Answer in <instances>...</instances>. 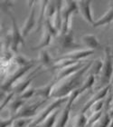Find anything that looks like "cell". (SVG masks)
<instances>
[{
	"label": "cell",
	"mask_w": 113,
	"mask_h": 127,
	"mask_svg": "<svg viewBox=\"0 0 113 127\" xmlns=\"http://www.w3.org/2000/svg\"><path fill=\"white\" fill-rule=\"evenodd\" d=\"M92 61L93 60L88 61L81 70L72 74L70 76L66 77L64 79L61 80L59 82H56L52 95H51V98L58 99V98L67 97L74 90L79 88L84 80V76L86 75L87 72L91 65Z\"/></svg>",
	"instance_id": "1"
},
{
	"label": "cell",
	"mask_w": 113,
	"mask_h": 127,
	"mask_svg": "<svg viewBox=\"0 0 113 127\" xmlns=\"http://www.w3.org/2000/svg\"><path fill=\"white\" fill-rule=\"evenodd\" d=\"M37 61L33 60L29 64L16 68L13 73H11V74H8L7 76H5L1 83V92H10L12 90L13 85L18 80L21 79L22 77H24L33 67H34Z\"/></svg>",
	"instance_id": "2"
},
{
	"label": "cell",
	"mask_w": 113,
	"mask_h": 127,
	"mask_svg": "<svg viewBox=\"0 0 113 127\" xmlns=\"http://www.w3.org/2000/svg\"><path fill=\"white\" fill-rule=\"evenodd\" d=\"M113 78V56L110 46L104 48V58L102 60V67L100 74V85L101 88L111 85Z\"/></svg>",
	"instance_id": "3"
},
{
	"label": "cell",
	"mask_w": 113,
	"mask_h": 127,
	"mask_svg": "<svg viewBox=\"0 0 113 127\" xmlns=\"http://www.w3.org/2000/svg\"><path fill=\"white\" fill-rule=\"evenodd\" d=\"M69 99V96L63 98H58V99H54L53 102H51L50 103H48L47 105L45 106V108L41 110L38 114L34 116V118L33 119L32 123L29 125L28 127H36L39 126L45 120V118L53 113V111H55L57 109H60V107L63 105L64 103H67V101Z\"/></svg>",
	"instance_id": "4"
},
{
	"label": "cell",
	"mask_w": 113,
	"mask_h": 127,
	"mask_svg": "<svg viewBox=\"0 0 113 127\" xmlns=\"http://www.w3.org/2000/svg\"><path fill=\"white\" fill-rule=\"evenodd\" d=\"M77 11H78L77 2H75V1H63V5H62L63 25H62V30H61L60 34L67 33L69 30L71 29V16Z\"/></svg>",
	"instance_id": "5"
},
{
	"label": "cell",
	"mask_w": 113,
	"mask_h": 127,
	"mask_svg": "<svg viewBox=\"0 0 113 127\" xmlns=\"http://www.w3.org/2000/svg\"><path fill=\"white\" fill-rule=\"evenodd\" d=\"M8 15L10 16L11 22H12V27L9 31L11 37V50L16 55V54H18L19 46L24 45V37L17 25V22H16L15 16L13 15V12L12 11L8 12Z\"/></svg>",
	"instance_id": "6"
},
{
	"label": "cell",
	"mask_w": 113,
	"mask_h": 127,
	"mask_svg": "<svg viewBox=\"0 0 113 127\" xmlns=\"http://www.w3.org/2000/svg\"><path fill=\"white\" fill-rule=\"evenodd\" d=\"M41 68H42V66L38 65L34 71L31 72V73L29 74V75H24V77H22L21 79L18 80V81L13 85L11 91H13L16 95H22L24 91L26 90L27 88L31 86V84H32V82H33V80L37 76V74H38V73H39Z\"/></svg>",
	"instance_id": "7"
},
{
	"label": "cell",
	"mask_w": 113,
	"mask_h": 127,
	"mask_svg": "<svg viewBox=\"0 0 113 127\" xmlns=\"http://www.w3.org/2000/svg\"><path fill=\"white\" fill-rule=\"evenodd\" d=\"M47 100H41L39 102H34L31 103H24L17 114L13 116V119H19V118H34L36 115V112L39 107L44 104Z\"/></svg>",
	"instance_id": "8"
},
{
	"label": "cell",
	"mask_w": 113,
	"mask_h": 127,
	"mask_svg": "<svg viewBox=\"0 0 113 127\" xmlns=\"http://www.w3.org/2000/svg\"><path fill=\"white\" fill-rule=\"evenodd\" d=\"M37 2L35 1H27L26 5L30 8V12L28 13L25 21L21 28L22 34L23 35L26 36L27 34L34 29V27H36V21H35V4Z\"/></svg>",
	"instance_id": "9"
},
{
	"label": "cell",
	"mask_w": 113,
	"mask_h": 127,
	"mask_svg": "<svg viewBox=\"0 0 113 127\" xmlns=\"http://www.w3.org/2000/svg\"><path fill=\"white\" fill-rule=\"evenodd\" d=\"M111 84L107 85V86H104V87H102V88H100L97 92H95V93L91 95V97L90 98L89 100L84 103V105L82 106V110H81V113L85 114V112H86L87 110H89V109L91 107L92 104H94L95 103H97L98 101L105 99L106 96L109 95V92L111 90Z\"/></svg>",
	"instance_id": "10"
},
{
	"label": "cell",
	"mask_w": 113,
	"mask_h": 127,
	"mask_svg": "<svg viewBox=\"0 0 113 127\" xmlns=\"http://www.w3.org/2000/svg\"><path fill=\"white\" fill-rule=\"evenodd\" d=\"M77 5H78V11L83 18V20L90 26L94 27L95 20L92 17L91 14V1H90V0L79 1V2H77Z\"/></svg>",
	"instance_id": "11"
},
{
	"label": "cell",
	"mask_w": 113,
	"mask_h": 127,
	"mask_svg": "<svg viewBox=\"0 0 113 127\" xmlns=\"http://www.w3.org/2000/svg\"><path fill=\"white\" fill-rule=\"evenodd\" d=\"M56 38H57L58 45L62 49H71V51H72L74 50V48H76L78 46L74 42L72 29L69 30L67 33L59 34L56 36Z\"/></svg>",
	"instance_id": "12"
},
{
	"label": "cell",
	"mask_w": 113,
	"mask_h": 127,
	"mask_svg": "<svg viewBox=\"0 0 113 127\" xmlns=\"http://www.w3.org/2000/svg\"><path fill=\"white\" fill-rule=\"evenodd\" d=\"M87 63V62H86ZM86 63H83V62H78V63L74 64L72 65H69L67 67H64L63 69H60L56 71V76H55V82H59L61 80L64 79L66 77L70 76L72 74L78 72L79 70L83 67V66L86 64Z\"/></svg>",
	"instance_id": "13"
},
{
	"label": "cell",
	"mask_w": 113,
	"mask_h": 127,
	"mask_svg": "<svg viewBox=\"0 0 113 127\" xmlns=\"http://www.w3.org/2000/svg\"><path fill=\"white\" fill-rule=\"evenodd\" d=\"M94 51L89 50V49H80V50H72L70 51L68 53L64 54L63 56H60V58H65L70 59V60H73V61L80 62L82 59L87 58L93 55Z\"/></svg>",
	"instance_id": "14"
},
{
	"label": "cell",
	"mask_w": 113,
	"mask_h": 127,
	"mask_svg": "<svg viewBox=\"0 0 113 127\" xmlns=\"http://www.w3.org/2000/svg\"><path fill=\"white\" fill-rule=\"evenodd\" d=\"M37 62L40 64L42 67H45L51 72H54V63H55V58H53L51 55L48 53L47 50L43 49L39 52L38 56V60Z\"/></svg>",
	"instance_id": "15"
},
{
	"label": "cell",
	"mask_w": 113,
	"mask_h": 127,
	"mask_svg": "<svg viewBox=\"0 0 113 127\" xmlns=\"http://www.w3.org/2000/svg\"><path fill=\"white\" fill-rule=\"evenodd\" d=\"M56 82L55 80L51 83H48L45 85L43 86H39V87L35 88V94L34 96H38L42 100H48L49 98H51V95L53 93V87L55 85Z\"/></svg>",
	"instance_id": "16"
},
{
	"label": "cell",
	"mask_w": 113,
	"mask_h": 127,
	"mask_svg": "<svg viewBox=\"0 0 113 127\" xmlns=\"http://www.w3.org/2000/svg\"><path fill=\"white\" fill-rule=\"evenodd\" d=\"M82 44L84 45L86 49L94 51L100 47V42L97 36L93 34H85L82 36Z\"/></svg>",
	"instance_id": "17"
},
{
	"label": "cell",
	"mask_w": 113,
	"mask_h": 127,
	"mask_svg": "<svg viewBox=\"0 0 113 127\" xmlns=\"http://www.w3.org/2000/svg\"><path fill=\"white\" fill-rule=\"evenodd\" d=\"M24 104V100H23L19 95H16L12 99V101H11L10 103H8V105L6 106L8 112H9V114H10V117L15 116L19 112V110L23 107Z\"/></svg>",
	"instance_id": "18"
},
{
	"label": "cell",
	"mask_w": 113,
	"mask_h": 127,
	"mask_svg": "<svg viewBox=\"0 0 113 127\" xmlns=\"http://www.w3.org/2000/svg\"><path fill=\"white\" fill-rule=\"evenodd\" d=\"M53 37V35L51 34L50 32L47 31L46 29H43V33H42V35H41V38H40L39 42L37 44L36 46H34L33 47L34 50H43V49H45L46 46L50 45L51 41H52V38Z\"/></svg>",
	"instance_id": "19"
},
{
	"label": "cell",
	"mask_w": 113,
	"mask_h": 127,
	"mask_svg": "<svg viewBox=\"0 0 113 127\" xmlns=\"http://www.w3.org/2000/svg\"><path fill=\"white\" fill-rule=\"evenodd\" d=\"M71 106H69L66 104L64 108L61 111L60 114L57 118V121L55 123L54 127H65L67 123L69 121V117H70V112H71Z\"/></svg>",
	"instance_id": "20"
},
{
	"label": "cell",
	"mask_w": 113,
	"mask_h": 127,
	"mask_svg": "<svg viewBox=\"0 0 113 127\" xmlns=\"http://www.w3.org/2000/svg\"><path fill=\"white\" fill-rule=\"evenodd\" d=\"M111 22H113V6H110L108 11H106L101 17L95 20V24L93 27H102V26L110 24Z\"/></svg>",
	"instance_id": "21"
},
{
	"label": "cell",
	"mask_w": 113,
	"mask_h": 127,
	"mask_svg": "<svg viewBox=\"0 0 113 127\" xmlns=\"http://www.w3.org/2000/svg\"><path fill=\"white\" fill-rule=\"evenodd\" d=\"M48 4V1H40V9H39V16L36 21V32H39L40 30L43 29L44 24H45V7Z\"/></svg>",
	"instance_id": "22"
},
{
	"label": "cell",
	"mask_w": 113,
	"mask_h": 127,
	"mask_svg": "<svg viewBox=\"0 0 113 127\" xmlns=\"http://www.w3.org/2000/svg\"><path fill=\"white\" fill-rule=\"evenodd\" d=\"M60 113H61L60 109H57L55 111H53L52 114H49V115L45 118V120L39 125V127H54Z\"/></svg>",
	"instance_id": "23"
},
{
	"label": "cell",
	"mask_w": 113,
	"mask_h": 127,
	"mask_svg": "<svg viewBox=\"0 0 113 127\" xmlns=\"http://www.w3.org/2000/svg\"><path fill=\"white\" fill-rule=\"evenodd\" d=\"M32 61H33V59L28 58L21 54H16L13 58V63L16 67H22V66L29 64Z\"/></svg>",
	"instance_id": "24"
},
{
	"label": "cell",
	"mask_w": 113,
	"mask_h": 127,
	"mask_svg": "<svg viewBox=\"0 0 113 127\" xmlns=\"http://www.w3.org/2000/svg\"><path fill=\"white\" fill-rule=\"evenodd\" d=\"M87 75L85 76L84 80H83V82H82V85L80 86V91H81V93H83L85 92L86 90L90 89V88H91L93 86L95 83V80H96V76L94 75H92V74H86Z\"/></svg>",
	"instance_id": "25"
},
{
	"label": "cell",
	"mask_w": 113,
	"mask_h": 127,
	"mask_svg": "<svg viewBox=\"0 0 113 127\" xmlns=\"http://www.w3.org/2000/svg\"><path fill=\"white\" fill-rule=\"evenodd\" d=\"M101 67H102V61H100L99 59H96L94 61H92L91 65L89 68L87 74H92V75L97 77L98 75H100V71H101Z\"/></svg>",
	"instance_id": "26"
},
{
	"label": "cell",
	"mask_w": 113,
	"mask_h": 127,
	"mask_svg": "<svg viewBox=\"0 0 113 127\" xmlns=\"http://www.w3.org/2000/svg\"><path fill=\"white\" fill-rule=\"evenodd\" d=\"M111 116L110 115L109 112L104 111L100 119L97 123H95L93 125H91V127H109L111 124Z\"/></svg>",
	"instance_id": "27"
},
{
	"label": "cell",
	"mask_w": 113,
	"mask_h": 127,
	"mask_svg": "<svg viewBox=\"0 0 113 127\" xmlns=\"http://www.w3.org/2000/svg\"><path fill=\"white\" fill-rule=\"evenodd\" d=\"M56 12V1H48L45 7V19L52 20Z\"/></svg>",
	"instance_id": "28"
},
{
	"label": "cell",
	"mask_w": 113,
	"mask_h": 127,
	"mask_svg": "<svg viewBox=\"0 0 113 127\" xmlns=\"http://www.w3.org/2000/svg\"><path fill=\"white\" fill-rule=\"evenodd\" d=\"M87 122H88V119L85 116V114H82L80 112L74 120V127H85L87 126Z\"/></svg>",
	"instance_id": "29"
},
{
	"label": "cell",
	"mask_w": 113,
	"mask_h": 127,
	"mask_svg": "<svg viewBox=\"0 0 113 127\" xmlns=\"http://www.w3.org/2000/svg\"><path fill=\"white\" fill-rule=\"evenodd\" d=\"M34 118H19V119H14V122L10 127H28L32 123Z\"/></svg>",
	"instance_id": "30"
},
{
	"label": "cell",
	"mask_w": 113,
	"mask_h": 127,
	"mask_svg": "<svg viewBox=\"0 0 113 127\" xmlns=\"http://www.w3.org/2000/svg\"><path fill=\"white\" fill-rule=\"evenodd\" d=\"M105 104H106V99H102V100H100V101H98L97 103H95L94 104H92L91 107L90 108V113H91V114H94V113H98V112L104 111L103 108L105 107Z\"/></svg>",
	"instance_id": "31"
},
{
	"label": "cell",
	"mask_w": 113,
	"mask_h": 127,
	"mask_svg": "<svg viewBox=\"0 0 113 127\" xmlns=\"http://www.w3.org/2000/svg\"><path fill=\"white\" fill-rule=\"evenodd\" d=\"M103 112H98V113H94L90 115V117L88 118V122H87V125H93L95 123H97L99 120L100 119V117L102 116Z\"/></svg>",
	"instance_id": "32"
},
{
	"label": "cell",
	"mask_w": 113,
	"mask_h": 127,
	"mask_svg": "<svg viewBox=\"0 0 113 127\" xmlns=\"http://www.w3.org/2000/svg\"><path fill=\"white\" fill-rule=\"evenodd\" d=\"M35 88L36 87H33V86H30L24 91V93L20 95L19 96L23 99V100H26V99H29V98L33 97L34 96V94H35Z\"/></svg>",
	"instance_id": "33"
},
{
	"label": "cell",
	"mask_w": 113,
	"mask_h": 127,
	"mask_svg": "<svg viewBox=\"0 0 113 127\" xmlns=\"http://www.w3.org/2000/svg\"><path fill=\"white\" fill-rule=\"evenodd\" d=\"M0 4H1V9H2L4 12H5V13H7L8 12H10V9L11 7L13 6V2H11V1H1L0 2Z\"/></svg>",
	"instance_id": "34"
},
{
	"label": "cell",
	"mask_w": 113,
	"mask_h": 127,
	"mask_svg": "<svg viewBox=\"0 0 113 127\" xmlns=\"http://www.w3.org/2000/svg\"><path fill=\"white\" fill-rule=\"evenodd\" d=\"M14 122V119L12 117H8V118H1V127H9L12 125Z\"/></svg>",
	"instance_id": "35"
},
{
	"label": "cell",
	"mask_w": 113,
	"mask_h": 127,
	"mask_svg": "<svg viewBox=\"0 0 113 127\" xmlns=\"http://www.w3.org/2000/svg\"><path fill=\"white\" fill-rule=\"evenodd\" d=\"M109 127H113V116L111 117V124H110V126Z\"/></svg>",
	"instance_id": "36"
},
{
	"label": "cell",
	"mask_w": 113,
	"mask_h": 127,
	"mask_svg": "<svg viewBox=\"0 0 113 127\" xmlns=\"http://www.w3.org/2000/svg\"><path fill=\"white\" fill-rule=\"evenodd\" d=\"M109 6H113V1H111L109 3Z\"/></svg>",
	"instance_id": "37"
},
{
	"label": "cell",
	"mask_w": 113,
	"mask_h": 127,
	"mask_svg": "<svg viewBox=\"0 0 113 127\" xmlns=\"http://www.w3.org/2000/svg\"><path fill=\"white\" fill-rule=\"evenodd\" d=\"M110 95H111V96H112V98H113V90H112V91H111V94H110Z\"/></svg>",
	"instance_id": "38"
},
{
	"label": "cell",
	"mask_w": 113,
	"mask_h": 127,
	"mask_svg": "<svg viewBox=\"0 0 113 127\" xmlns=\"http://www.w3.org/2000/svg\"><path fill=\"white\" fill-rule=\"evenodd\" d=\"M36 127H39V126H36Z\"/></svg>",
	"instance_id": "39"
}]
</instances>
